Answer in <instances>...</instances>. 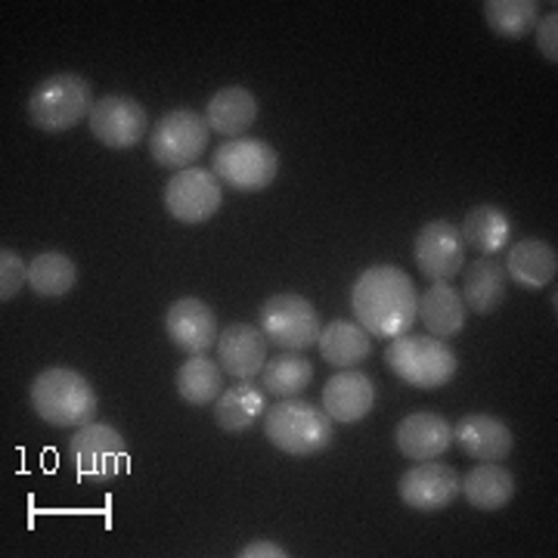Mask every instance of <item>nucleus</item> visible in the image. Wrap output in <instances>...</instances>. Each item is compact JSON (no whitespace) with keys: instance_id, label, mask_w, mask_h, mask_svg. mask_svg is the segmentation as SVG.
<instances>
[{"instance_id":"obj_14","label":"nucleus","mask_w":558,"mask_h":558,"mask_svg":"<svg viewBox=\"0 0 558 558\" xmlns=\"http://www.w3.org/2000/svg\"><path fill=\"white\" fill-rule=\"evenodd\" d=\"M165 332L183 354H208L218 348V317L202 299H178L165 314Z\"/></svg>"},{"instance_id":"obj_18","label":"nucleus","mask_w":558,"mask_h":558,"mask_svg":"<svg viewBox=\"0 0 558 558\" xmlns=\"http://www.w3.org/2000/svg\"><path fill=\"white\" fill-rule=\"evenodd\" d=\"M395 444H398L400 453L413 462L438 459L453 444V425L438 413H410L398 425Z\"/></svg>"},{"instance_id":"obj_16","label":"nucleus","mask_w":558,"mask_h":558,"mask_svg":"<svg viewBox=\"0 0 558 558\" xmlns=\"http://www.w3.org/2000/svg\"><path fill=\"white\" fill-rule=\"evenodd\" d=\"M218 363L230 379H255L267 363V339L248 323H233L220 329Z\"/></svg>"},{"instance_id":"obj_19","label":"nucleus","mask_w":558,"mask_h":558,"mask_svg":"<svg viewBox=\"0 0 558 558\" xmlns=\"http://www.w3.org/2000/svg\"><path fill=\"white\" fill-rule=\"evenodd\" d=\"M465 301L457 292V286L450 282H432L425 289V295H418V311L416 317L425 323L428 336L435 339H453L465 329Z\"/></svg>"},{"instance_id":"obj_24","label":"nucleus","mask_w":558,"mask_h":558,"mask_svg":"<svg viewBox=\"0 0 558 558\" xmlns=\"http://www.w3.org/2000/svg\"><path fill=\"white\" fill-rule=\"evenodd\" d=\"M319 354L339 369H354L373 354V336L351 319H336L319 332Z\"/></svg>"},{"instance_id":"obj_12","label":"nucleus","mask_w":558,"mask_h":558,"mask_svg":"<svg viewBox=\"0 0 558 558\" xmlns=\"http://www.w3.org/2000/svg\"><path fill=\"white\" fill-rule=\"evenodd\" d=\"M87 124L106 149H134L149 131V116L134 97L112 94L94 102Z\"/></svg>"},{"instance_id":"obj_5","label":"nucleus","mask_w":558,"mask_h":558,"mask_svg":"<svg viewBox=\"0 0 558 558\" xmlns=\"http://www.w3.org/2000/svg\"><path fill=\"white\" fill-rule=\"evenodd\" d=\"M94 109L90 81L75 72H60L44 78L28 97V121L44 134L72 131Z\"/></svg>"},{"instance_id":"obj_20","label":"nucleus","mask_w":558,"mask_h":558,"mask_svg":"<svg viewBox=\"0 0 558 558\" xmlns=\"http://www.w3.org/2000/svg\"><path fill=\"white\" fill-rule=\"evenodd\" d=\"M459 494L478 512H499L515 497V475L499 462H481L459 481Z\"/></svg>"},{"instance_id":"obj_27","label":"nucleus","mask_w":558,"mask_h":558,"mask_svg":"<svg viewBox=\"0 0 558 558\" xmlns=\"http://www.w3.org/2000/svg\"><path fill=\"white\" fill-rule=\"evenodd\" d=\"M174 385H178V395L183 403L205 407V403H215L220 398V391H223V369L208 354H190V360L180 363Z\"/></svg>"},{"instance_id":"obj_9","label":"nucleus","mask_w":558,"mask_h":558,"mask_svg":"<svg viewBox=\"0 0 558 558\" xmlns=\"http://www.w3.org/2000/svg\"><path fill=\"white\" fill-rule=\"evenodd\" d=\"M69 453L75 462L78 478L112 481L128 469V440L119 428L106 422H87L69 440Z\"/></svg>"},{"instance_id":"obj_23","label":"nucleus","mask_w":558,"mask_h":558,"mask_svg":"<svg viewBox=\"0 0 558 558\" xmlns=\"http://www.w3.org/2000/svg\"><path fill=\"white\" fill-rule=\"evenodd\" d=\"M506 277L515 279L521 289H546L558 274V255L549 242L521 240L506 255Z\"/></svg>"},{"instance_id":"obj_32","label":"nucleus","mask_w":558,"mask_h":558,"mask_svg":"<svg viewBox=\"0 0 558 558\" xmlns=\"http://www.w3.org/2000/svg\"><path fill=\"white\" fill-rule=\"evenodd\" d=\"M534 32H537L539 53L556 65L558 62V10L556 7H553V13H546V16L537 22V28H534Z\"/></svg>"},{"instance_id":"obj_11","label":"nucleus","mask_w":558,"mask_h":558,"mask_svg":"<svg viewBox=\"0 0 558 558\" xmlns=\"http://www.w3.org/2000/svg\"><path fill=\"white\" fill-rule=\"evenodd\" d=\"M413 258L418 274L432 282H450L465 267V242L457 223L450 220H432L416 233Z\"/></svg>"},{"instance_id":"obj_31","label":"nucleus","mask_w":558,"mask_h":558,"mask_svg":"<svg viewBox=\"0 0 558 558\" xmlns=\"http://www.w3.org/2000/svg\"><path fill=\"white\" fill-rule=\"evenodd\" d=\"M25 286H28V264L20 258V252L3 248L0 252V301L7 304L10 299H16Z\"/></svg>"},{"instance_id":"obj_15","label":"nucleus","mask_w":558,"mask_h":558,"mask_svg":"<svg viewBox=\"0 0 558 558\" xmlns=\"http://www.w3.org/2000/svg\"><path fill=\"white\" fill-rule=\"evenodd\" d=\"M453 440L465 457L481 462H502L515 447L512 428L490 413H469L459 418L453 425Z\"/></svg>"},{"instance_id":"obj_33","label":"nucleus","mask_w":558,"mask_h":558,"mask_svg":"<svg viewBox=\"0 0 558 558\" xmlns=\"http://www.w3.org/2000/svg\"><path fill=\"white\" fill-rule=\"evenodd\" d=\"M289 556L274 539H252L248 546H242L240 558H282Z\"/></svg>"},{"instance_id":"obj_4","label":"nucleus","mask_w":558,"mask_h":558,"mask_svg":"<svg viewBox=\"0 0 558 558\" xmlns=\"http://www.w3.org/2000/svg\"><path fill=\"white\" fill-rule=\"evenodd\" d=\"M385 366L418 391H435L457 376L459 363L444 339L403 332L385 348Z\"/></svg>"},{"instance_id":"obj_22","label":"nucleus","mask_w":558,"mask_h":558,"mask_svg":"<svg viewBox=\"0 0 558 558\" xmlns=\"http://www.w3.org/2000/svg\"><path fill=\"white\" fill-rule=\"evenodd\" d=\"M258 119V100L248 87H220L218 94L205 106V121L208 131H218L223 137H240Z\"/></svg>"},{"instance_id":"obj_6","label":"nucleus","mask_w":558,"mask_h":558,"mask_svg":"<svg viewBox=\"0 0 558 558\" xmlns=\"http://www.w3.org/2000/svg\"><path fill=\"white\" fill-rule=\"evenodd\" d=\"M211 171L236 193H260L277 180L279 153L267 140L233 137L218 146Z\"/></svg>"},{"instance_id":"obj_8","label":"nucleus","mask_w":558,"mask_h":558,"mask_svg":"<svg viewBox=\"0 0 558 558\" xmlns=\"http://www.w3.org/2000/svg\"><path fill=\"white\" fill-rule=\"evenodd\" d=\"M208 149V121L193 109H171L165 112L153 134H149V153L161 168L183 171L193 168L199 156Z\"/></svg>"},{"instance_id":"obj_25","label":"nucleus","mask_w":558,"mask_h":558,"mask_svg":"<svg viewBox=\"0 0 558 558\" xmlns=\"http://www.w3.org/2000/svg\"><path fill=\"white\" fill-rule=\"evenodd\" d=\"M264 410H267L264 385L242 379L220 391V398L215 400V422L223 432H245L255 418L264 416Z\"/></svg>"},{"instance_id":"obj_7","label":"nucleus","mask_w":558,"mask_h":558,"mask_svg":"<svg viewBox=\"0 0 558 558\" xmlns=\"http://www.w3.org/2000/svg\"><path fill=\"white\" fill-rule=\"evenodd\" d=\"M258 329L264 332L267 344L289 351V354H301L317 344L323 323H319L317 307L311 301L292 295V292H282V295L264 301L258 314Z\"/></svg>"},{"instance_id":"obj_1","label":"nucleus","mask_w":558,"mask_h":558,"mask_svg":"<svg viewBox=\"0 0 558 558\" xmlns=\"http://www.w3.org/2000/svg\"><path fill=\"white\" fill-rule=\"evenodd\" d=\"M351 307L357 323L379 339H398L413 329L418 311V292L407 270L398 264H376L363 270L351 289Z\"/></svg>"},{"instance_id":"obj_30","label":"nucleus","mask_w":558,"mask_h":558,"mask_svg":"<svg viewBox=\"0 0 558 558\" xmlns=\"http://www.w3.org/2000/svg\"><path fill=\"white\" fill-rule=\"evenodd\" d=\"M484 20L497 38L521 40L539 22L537 0H484Z\"/></svg>"},{"instance_id":"obj_17","label":"nucleus","mask_w":558,"mask_h":558,"mask_svg":"<svg viewBox=\"0 0 558 558\" xmlns=\"http://www.w3.org/2000/svg\"><path fill=\"white\" fill-rule=\"evenodd\" d=\"M376 407V385L360 369H341L323 388V410L332 422H360Z\"/></svg>"},{"instance_id":"obj_3","label":"nucleus","mask_w":558,"mask_h":558,"mask_svg":"<svg viewBox=\"0 0 558 558\" xmlns=\"http://www.w3.org/2000/svg\"><path fill=\"white\" fill-rule=\"evenodd\" d=\"M264 435L289 457H317L332 444V416L311 400L286 398L264 410Z\"/></svg>"},{"instance_id":"obj_2","label":"nucleus","mask_w":558,"mask_h":558,"mask_svg":"<svg viewBox=\"0 0 558 558\" xmlns=\"http://www.w3.org/2000/svg\"><path fill=\"white\" fill-rule=\"evenodd\" d=\"M32 407L47 425L81 428L97 418L100 400L94 385L69 366H50L32 381Z\"/></svg>"},{"instance_id":"obj_10","label":"nucleus","mask_w":558,"mask_h":558,"mask_svg":"<svg viewBox=\"0 0 558 558\" xmlns=\"http://www.w3.org/2000/svg\"><path fill=\"white\" fill-rule=\"evenodd\" d=\"M165 211L180 223H205L218 215L223 205V183L215 178V171L205 168H183L165 183Z\"/></svg>"},{"instance_id":"obj_13","label":"nucleus","mask_w":558,"mask_h":558,"mask_svg":"<svg viewBox=\"0 0 558 558\" xmlns=\"http://www.w3.org/2000/svg\"><path fill=\"white\" fill-rule=\"evenodd\" d=\"M398 494L416 512H425V515L440 512L459 497V472L447 462L425 459V462H416L410 472H403Z\"/></svg>"},{"instance_id":"obj_26","label":"nucleus","mask_w":558,"mask_h":558,"mask_svg":"<svg viewBox=\"0 0 558 558\" xmlns=\"http://www.w3.org/2000/svg\"><path fill=\"white\" fill-rule=\"evenodd\" d=\"M459 233H462L465 248H475L478 255H497L509 245L512 220L497 205H475L462 220Z\"/></svg>"},{"instance_id":"obj_28","label":"nucleus","mask_w":558,"mask_h":558,"mask_svg":"<svg viewBox=\"0 0 558 558\" xmlns=\"http://www.w3.org/2000/svg\"><path fill=\"white\" fill-rule=\"evenodd\" d=\"M78 282V264L65 252H40L28 264V286L40 299H62Z\"/></svg>"},{"instance_id":"obj_21","label":"nucleus","mask_w":558,"mask_h":558,"mask_svg":"<svg viewBox=\"0 0 558 558\" xmlns=\"http://www.w3.org/2000/svg\"><path fill=\"white\" fill-rule=\"evenodd\" d=\"M462 270H465V286L459 295L465 301V307L481 314V317L494 314L506 299V286H509L502 260H497L494 255H481L478 260H472Z\"/></svg>"},{"instance_id":"obj_29","label":"nucleus","mask_w":558,"mask_h":558,"mask_svg":"<svg viewBox=\"0 0 558 558\" xmlns=\"http://www.w3.org/2000/svg\"><path fill=\"white\" fill-rule=\"evenodd\" d=\"M314 379V363L301 354H289L282 351L277 357H270L260 369V385L267 395H274L277 400L299 398L301 391Z\"/></svg>"}]
</instances>
